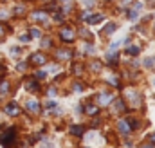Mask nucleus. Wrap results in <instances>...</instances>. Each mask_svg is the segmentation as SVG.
<instances>
[{
  "instance_id": "obj_1",
  "label": "nucleus",
  "mask_w": 155,
  "mask_h": 148,
  "mask_svg": "<svg viewBox=\"0 0 155 148\" xmlns=\"http://www.w3.org/2000/svg\"><path fill=\"white\" fill-rule=\"evenodd\" d=\"M14 139H16V128H9L5 134L0 136V143H2L5 148H11V145H13Z\"/></svg>"
},
{
  "instance_id": "obj_2",
  "label": "nucleus",
  "mask_w": 155,
  "mask_h": 148,
  "mask_svg": "<svg viewBox=\"0 0 155 148\" xmlns=\"http://www.w3.org/2000/svg\"><path fill=\"white\" fill-rule=\"evenodd\" d=\"M60 38L63 40V42H74V29L72 27H63L61 31H60Z\"/></svg>"
},
{
  "instance_id": "obj_3",
  "label": "nucleus",
  "mask_w": 155,
  "mask_h": 148,
  "mask_svg": "<svg viewBox=\"0 0 155 148\" xmlns=\"http://www.w3.org/2000/svg\"><path fill=\"white\" fill-rule=\"evenodd\" d=\"M31 63H34V65H43V63H47V56H45L43 52H34V54L31 56Z\"/></svg>"
},
{
  "instance_id": "obj_4",
  "label": "nucleus",
  "mask_w": 155,
  "mask_h": 148,
  "mask_svg": "<svg viewBox=\"0 0 155 148\" xmlns=\"http://www.w3.org/2000/svg\"><path fill=\"white\" fill-rule=\"evenodd\" d=\"M4 110H5L7 116H18V114H20V107H18L16 103H7V105L4 107Z\"/></svg>"
},
{
  "instance_id": "obj_5",
  "label": "nucleus",
  "mask_w": 155,
  "mask_h": 148,
  "mask_svg": "<svg viewBox=\"0 0 155 148\" xmlns=\"http://www.w3.org/2000/svg\"><path fill=\"white\" fill-rule=\"evenodd\" d=\"M25 107H27V110H29L31 114H38V112H40V103H38L36 99H29V101L25 103Z\"/></svg>"
},
{
  "instance_id": "obj_6",
  "label": "nucleus",
  "mask_w": 155,
  "mask_h": 148,
  "mask_svg": "<svg viewBox=\"0 0 155 148\" xmlns=\"http://www.w3.org/2000/svg\"><path fill=\"white\" fill-rule=\"evenodd\" d=\"M47 18H49V14H47L45 11H34V13H33V20H34V22H45Z\"/></svg>"
},
{
  "instance_id": "obj_7",
  "label": "nucleus",
  "mask_w": 155,
  "mask_h": 148,
  "mask_svg": "<svg viewBox=\"0 0 155 148\" xmlns=\"http://www.w3.org/2000/svg\"><path fill=\"white\" fill-rule=\"evenodd\" d=\"M25 87H27V90H29V92H34V90H40V85H38V81H36L34 78H31V80H27V81H25Z\"/></svg>"
},
{
  "instance_id": "obj_8",
  "label": "nucleus",
  "mask_w": 155,
  "mask_h": 148,
  "mask_svg": "<svg viewBox=\"0 0 155 148\" xmlns=\"http://www.w3.org/2000/svg\"><path fill=\"white\" fill-rule=\"evenodd\" d=\"M119 130L123 132V136H128V134L132 132V128L128 127V121H126V119H121V121H119Z\"/></svg>"
},
{
  "instance_id": "obj_9",
  "label": "nucleus",
  "mask_w": 155,
  "mask_h": 148,
  "mask_svg": "<svg viewBox=\"0 0 155 148\" xmlns=\"http://www.w3.org/2000/svg\"><path fill=\"white\" fill-rule=\"evenodd\" d=\"M70 134L72 136H83L85 134V127L83 125H74V127H70Z\"/></svg>"
},
{
  "instance_id": "obj_10",
  "label": "nucleus",
  "mask_w": 155,
  "mask_h": 148,
  "mask_svg": "<svg viewBox=\"0 0 155 148\" xmlns=\"http://www.w3.org/2000/svg\"><path fill=\"white\" fill-rule=\"evenodd\" d=\"M99 112V107H96V105H87L85 107V114L87 116H96Z\"/></svg>"
},
{
  "instance_id": "obj_11",
  "label": "nucleus",
  "mask_w": 155,
  "mask_h": 148,
  "mask_svg": "<svg viewBox=\"0 0 155 148\" xmlns=\"http://www.w3.org/2000/svg\"><path fill=\"white\" fill-rule=\"evenodd\" d=\"M98 99H99V103H101V105H108V103L112 101V96L103 92V94H99V96H98Z\"/></svg>"
},
{
  "instance_id": "obj_12",
  "label": "nucleus",
  "mask_w": 155,
  "mask_h": 148,
  "mask_svg": "<svg viewBox=\"0 0 155 148\" xmlns=\"http://www.w3.org/2000/svg\"><path fill=\"white\" fill-rule=\"evenodd\" d=\"M125 110H126V107H125V101L117 99V101L114 103V112H125Z\"/></svg>"
},
{
  "instance_id": "obj_13",
  "label": "nucleus",
  "mask_w": 155,
  "mask_h": 148,
  "mask_svg": "<svg viewBox=\"0 0 155 148\" xmlns=\"http://www.w3.org/2000/svg\"><path fill=\"white\" fill-rule=\"evenodd\" d=\"M70 56H72V52L67 51V49H65V51H58V58H60V60H69Z\"/></svg>"
},
{
  "instance_id": "obj_14",
  "label": "nucleus",
  "mask_w": 155,
  "mask_h": 148,
  "mask_svg": "<svg viewBox=\"0 0 155 148\" xmlns=\"http://www.w3.org/2000/svg\"><path fill=\"white\" fill-rule=\"evenodd\" d=\"M101 20H103V16H101V14H94V16H92V14H90V16H88V20H87V22H88V24H99V22H101Z\"/></svg>"
},
{
  "instance_id": "obj_15",
  "label": "nucleus",
  "mask_w": 155,
  "mask_h": 148,
  "mask_svg": "<svg viewBox=\"0 0 155 148\" xmlns=\"http://www.w3.org/2000/svg\"><path fill=\"white\" fill-rule=\"evenodd\" d=\"M116 29H117V25H116V24H108V25L103 29V33H105V34H112Z\"/></svg>"
},
{
  "instance_id": "obj_16",
  "label": "nucleus",
  "mask_w": 155,
  "mask_h": 148,
  "mask_svg": "<svg viewBox=\"0 0 155 148\" xmlns=\"http://www.w3.org/2000/svg\"><path fill=\"white\" fill-rule=\"evenodd\" d=\"M126 52H128V54H132V56H134V54L137 56V54H139V47H137V45H130V47L126 49Z\"/></svg>"
},
{
  "instance_id": "obj_17",
  "label": "nucleus",
  "mask_w": 155,
  "mask_h": 148,
  "mask_svg": "<svg viewBox=\"0 0 155 148\" xmlns=\"http://www.w3.org/2000/svg\"><path fill=\"white\" fill-rule=\"evenodd\" d=\"M0 92L2 94H7L9 92V83L7 81H0Z\"/></svg>"
},
{
  "instance_id": "obj_18",
  "label": "nucleus",
  "mask_w": 155,
  "mask_h": 148,
  "mask_svg": "<svg viewBox=\"0 0 155 148\" xmlns=\"http://www.w3.org/2000/svg\"><path fill=\"white\" fill-rule=\"evenodd\" d=\"M29 36H31V38H40L42 33H40V29H34V27H33V29L29 31Z\"/></svg>"
},
{
  "instance_id": "obj_19",
  "label": "nucleus",
  "mask_w": 155,
  "mask_h": 148,
  "mask_svg": "<svg viewBox=\"0 0 155 148\" xmlns=\"http://www.w3.org/2000/svg\"><path fill=\"white\" fill-rule=\"evenodd\" d=\"M144 65L146 67H155V58H146L144 60Z\"/></svg>"
},
{
  "instance_id": "obj_20",
  "label": "nucleus",
  "mask_w": 155,
  "mask_h": 148,
  "mask_svg": "<svg viewBox=\"0 0 155 148\" xmlns=\"http://www.w3.org/2000/svg\"><path fill=\"white\" fill-rule=\"evenodd\" d=\"M34 78H36V80H43V78H45V72H43V71H36V72H34Z\"/></svg>"
},
{
  "instance_id": "obj_21",
  "label": "nucleus",
  "mask_w": 155,
  "mask_h": 148,
  "mask_svg": "<svg viewBox=\"0 0 155 148\" xmlns=\"http://www.w3.org/2000/svg\"><path fill=\"white\" fill-rule=\"evenodd\" d=\"M134 4V0H123L121 2V7H128V5H132Z\"/></svg>"
},
{
  "instance_id": "obj_22",
  "label": "nucleus",
  "mask_w": 155,
  "mask_h": 148,
  "mask_svg": "<svg viewBox=\"0 0 155 148\" xmlns=\"http://www.w3.org/2000/svg\"><path fill=\"white\" fill-rule=\"evenodd\" d=\"M128 16H130V20H135V18H137V11H134V9H132V11L128 13Z\"/></svg>"
},
{
  "instance_id": "obj_23",
  "label": "nucleus",
  "mask_w": 155,
  "mask_h": 148,
  "mask_svg": "<svg viewBox=\"0 0 155 148\" xmlns=\"http://www.w3.org/2000/svg\"><path fill=\"white\" fill-rule=\"evenodd\" d=\"M54 18H56V22H63V14H61V13H56Z\"/></svg>"
},
{
  "instance_id": "obj_24",
  "label": "nucleus",
  "mask_w": 155,
  "mask_h": 148,
  "mask_svg": "<svg viewBox=\"0 0 155 148\" xmlns=\"http://www.w3.org/2000/svg\"><path fill=\"white\" fill-rule=\"evenodd\" d=\"M74 90H76V92H81V90H83V85H81V83H76V85H74Z\"/></svg>"
},
{
  "instance_id": "obj_25",
  "label": "nucleus",
  "mask_w": 155,
  "mask_h": 148,
  "mask_svg": "<svg viewBox=\"0 0 155 148\" xmlns=\"http://www.w3.org/2000/svg\"><path fill=\"white\" fill-rule=\"evenodd\" d=\"M47 109H49V110H54V109H56V103H54V101L47 103Z\"/></svg>"
},
{
  "instance_id": "obj_26",
  "label": "nucleus",
  "mask_w": 155,
  "mask_h": 148,
  "mask_svg": "<svg viewBox=\"0 0 155 148\" xmlns=\"http://www.w3.org/2000/svg\"><path fill=\"white\" fill-rule=\"evenodd\" d=\"M141 148H155V145H153V143H144Z\"/></svg>"
},
{
  "instance_id": "obj_27",
  "label": "nucleus",
  "mask_w": 155,
  "mask_h": 148,
  "mask_svg": "<svg viewBox=\"0 0 155 148\" xmlns=\"http://www.w3.org/2000/svg\"><path fill=\"white\" fill-rule=\"evenodd\" d=\"M81 36H83V38H90V34H88L85 29H81Z\"/></svg>"
},
{
  "instance_id": "obj_28",
  "label": "nucleus",
  "mask_w": 155,
  "mask_h": 148,
  "mask_svg": "<svg viewBox=\"0 0 155 148\" xmlns=\"http://www.w3.org/2000/svg\"><path fill=\"white\" fill-rule=\"evenodd\" d=\"M42 45H43V47H47V45H51V40H49V38H45V40L42 42Z\"/></svg>"
},
{
  "instance_id": "obj_29",
  "label": "nucleus",
  "mask_w": 155,
  "mask_h": 148,
  "mask_svg": "<svg viewBox=\"0 0 155 148\" xmlns=\"http://www.w3.org/2000/svg\"><path fill=\"white\" fill-rule=\"evenodd\" d=\"M4 34H5V27L0 24V36H4Z\"/></svg>"
},
{
  "instance_id": "obj_30",
  "label": "nucleus",
  "mask_w": 155,
  "mask_h": 148,
  "mask_svg": "<svg viewBox=\"0 0 155 148\" xmlns=\"http://www.w3.org/2000/svg\"><path fill=\"white\" fill-rule=\"evenodd\" d=\"M20 40H22V42H29V40H31V36H27V34H25V36H22Z\"/></svg>"
},
{
  "instance_id": "obj_31",
  "label": "nucleus",
  "mask_w": 155,
  "mask_h": 148,
  "mask_svg": "<svg viewBox=\"0 0 155 148\" xmlns=\"http://www.w3.org/2000/svg\"><path fill=\"white\" fill-rule=\"evenodd\" d=\"M43 148H52V145H45Z\"/></svg>"
},
{
  "instance_id": "obj_32",
  "label": "nucleus",
  "mask_w": 155,
  "mask_h": 148,
  "mask_svg": "<svg viewBox=\"0 0 155 148\" xmlns=\"http://www.w3.org/2000/svg\"><path fill=\"white\" fill-rule=\"evenodd\" d=\"M152 143H155V134L152 136Z\"/></svg>"
},
{
  "instance_id": "obj_33",
  "label": "nucleus",
  "mask_w": 155,
  "mask_h": 148,
  "mask_svg": "<svg viewBox=\"0 0 155 148\" xmlns=\"http://www.w3.org/2000/svg\"><path fill=\"white\" fill-rule=\"evenodd\" d=\"M2 69H4V67H2V65H0V72H2Z\"/></svg>"
}]
</instances>
